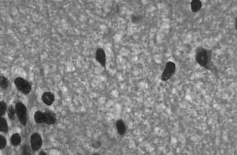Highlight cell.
<instances>
[{
    "instance_id": "6da1fadb",
    "label": "cell",
    "mask_w": 237,
    "mask_h": 155,
    "mask_svg": "<svg viewBox=\"0 0 237 155\" xmlns=\"http://www.w3.org/2000/svg\"><path fill=\"white\" fill-rule=\"evenodd\" d=\"M210 58L211 54L210 50L203 49L202 47L198 48L195 55V61L198 62V64L202 66V67L209 69Z\"/></svg>"
},
{
    "instance_id": "7a4b0ae2",
    "label": "cell",
    "mask_w": 237,
    "mask_h": 155,
    "mask_svg": "<svg viewBox=\"0 0 237 155\" xmlns=\"http://www.w3.org/2000/svg\"><path fill=\"white\" fill-rule=\"evenodd\" d=\"M14 83L16 85L18 89L24 94H28L31 91V85L30 84L28 81L22 78V77H18L15 79Z\"/></svg>"
},
{
    "instance_id": "3957f363",
    "label": "cell",
    "mask_w": 237,
    "mask_h": 155,
    "mask_svg": "<svg viewBox=\"0 0 237 155\" xmlns=\"http://www.w3.org/2000/svg\"><path fill=\"white\" fill-rule=\"evenodd\" d=\"M16 113L18 115V118L20 123L23 125H26L27 123V110L26 106L22 103H17L16 105Z\"/></svg>"
},
{
    "instance_id": "277c9868",
    "label": "cell",
    "mask_w": 237,
    "mask_h": 155,
    "mask_svg": "<svg viewBox=\"0 0 237 155\" xmlns=\"http://www.w3.org/2000/svg\"><path fill=\"white\" fill-rule=\"evenodd\" d=\"M176 70V65L172 61H169L166 63L164 71L162 73L161 79L163 81H168L175 73Z\"/></svg>"
},
{
    "instance_id": "5b68a950",
    "label": "cell",
    "mask_w": 237,
    "mask_h": 155,
    "mask_svg": "<svg viewBox=\"0 0 237 155\" xmlns=\"http://www.w3.org/2000/svg\"><path fill=\"white\" fill-rule=\"evenodd\" d=\"M31 148L33 150H38L42 145V140L41 136L38 133H34L30 138Z\"/></svg>"
},
{
    "instance_id": "8992f818",
    "label": "cell",
    "mask_w": 237,
    "mask_h": 155,
    "mask_svg": "<svg viewBox=\"0 0 237 155\" xmlns=\"http://www.w3.org/2000/svg\"><path fill=\"white\" fill-rule=\"evenodd\" d=\"M95 58L97 61L102 66H105L106 63V55L105 51L102 49H98L96 51L95 54Z\"/></svg>"
},
{
    "instance_id": "52a82bcc",
    "label": "cell",
    "mask_w": 237,
    "mask_h": 155,
    "mask_svg": "<svg viewBox=\"0 0 237 155\" xmlns=\"http://www.w3.org/2000/svg\"><path fill=\"white\" fill-rule=\"evenodd\" d=\"M42 101L47 105H50L54 101V96L50 92H45L42 96Z\"/></svg>"
},
{
    "instance_id": "ba28073f",
    "label": "cell",
    "mask_w": 237,
    "mask_h": 155,
    "mask_svg": "<svg viewBox=\"0 0 237 155\" xmlns=\"http://www.w3.org/2000/svg\"><path fill=\"white\" fill-rule=\"evenodd\" d=\"M44 114V123L52 125L56 122V116L54 113L51 112H46Z\"/></svg>"
},
{
    "instance_id": "9c48e42d",
    "label": "cell",
    "mask_w": 237,
    "mask_h": 155,
    "mask_svg": "<svg viewBox=\"0 0 237 155\" xmlns=\"http://www.w3.org/2000/svg\"><path fill=\"white\" fill-rule=\"evenodd\" d=\"M116 128L118 132L119 133L120 135H124L126 133V130H127V128H126V125L124 122L122 120H119L116 121Z\"/></svg>"
},
{
    "instance_id": "30bf717a",
    "label": "cell",
    "mask_w": 237,
    "mask_h": 155,
    "mask_svg": "<svg viewBox=\"0 0 237 155\" xmlns=\"http://www.w3.org/2000/svg\"><path fill=\"white\" fill-rule=\"evenodd\" d=\"M202 3L199 0H193L191 2V9L193 12H197L202 8Z\"/></svg>"
},
{
    "instance_id": "8fae6325",
    "label": "cell",
    "mask_w": 237,
    "mask_h": 155,
    "mask_svg": "<svg viewBox=\"0 0 237 155\" xmlns=\"http://www.w3.org/2000/svg\"><path fill=\"white\" fill-rule=\"evenodd\" d=\"M34 120L36 123H44V114L42 112L37 111L34 114Z\"/></svg>"
},
{
    "instance_id": "7c38bea8",
    "label": "cell",
    "mask_w": 237,
    "mask_h": 155,
    "mask_svg": "<svg viewBox=\"0 0 237 155\" xmlns=\"http://www.w3.org/2000/svg\"><path fill=\"white\" fill-rule=\"evenodd\" d=\"M21 142V136L19 134H14L12 137H11V143L14 146H18L20 145Z\"/></svg>"
},
{
    "instance_id": "4fadbf2b",
    "label": "cell",
    "mask_w": 237,
    "mask_h": 155,
    "mask_svg": "<svg viewBox=\"0 0 237 155\" xmlns=\"http://www.w3.org/2000/svg\"><path fill=\"white\" fill-rule=\"evenodd\" d=\"M8 130V125H7V121L4 118L2 117L0 119V132H7Z\"/></svg>"
},
{
    "instance_id": "5bb4252c",
    "label": "cell",
    "mask_w": 237,
    "mask_h": 155,
    "mask_svg": "<svg viewBox=\"0 0 237 155\" xmlns=\"http://www.w3.org/2000/svg\"><path fill=\"white\" fill-rule=\"evenodd\" d=\"M8 86V81L3 76H0V87L6 89Z\"/></svg>"
},
{
    "instance_id": "9a60e30c",
    "label": "cell",
    "mask_w": 237,
    "mask_h": 155,
    "mask_svg": "<svg viewBox=\"0 0 237 155\" xmlns=\"http://www.w3.org/2000/svg\"><path fill=\"white\" fill-rule=\"evenodd\" d=\"M15 114H16V110L13 108L12 106L9 107V108L7 109V115L10 120H13L15 117Z\"/></svg>"
},
{
    "instance_id": "2e32d148",
    "label": "cell",
    "mask_w": 237,
    "mask_h": 155,
    "mask_svg": "<svg viewBox=\"0 0 237 155\" xmlns=\"http://www.w3.org/2000/svg\"><path fill=\"white\" fill-rule=\"evenodd\" d=\"M7 106L5 102L0 101V116H3L6 112Z\"/></svg>"
},
{
    "instance_id": "e0dca14e",
    "label": "cell",
    "mask_w": 237,
    "mask_h": 155,
    "mask_svg": "<svg viewBox=\"0 0 237 155\" xmlns=\"http://www.w3.org/2000/svg\"><path fill=\"white\" fill-rule=\"evenodd\" d=\"M6 140L3 136L0 135V149H3L6 146Z\"/></svg>"
},
{
    "instance_id": "ac0fdd59",
    "label": "cell",
    "mask_w": 237,
    "mask_h": 155,
    "mask_svg": "<svg viewBox=\"0 0 237 155\" xmlns=\"http://www.w3.org/2000/svg\"><path fill=\"white\" fill-rule=\"evenodd\" d=\"M23 154L24 155H31L30 147L28 146V145H25L24 147Z\"/></svg>"
},
{
    "instance_id": "d6986e66",
    "label": "cell",
    "mask_w": 237,
    "mask_h": 155,
    "mask_svg": "<svg viewBox=\"0 0 237 155\" xmlns=\"http://www.w3.org/2000/svg\"><path fill=\"white\" fill-rule=\"evenodd\" d=\"M131 20L132 22H138L140 21V17L136 15H133L131 18Z\"/></svg>"
},
{
    "instance_id": "ffe728a7",
    "label": "cell",
    "mask_w": 237,
    "mask_h": 155,
    "mask_svg": "<svg viewBox=\"0 0 237 155\" xmlns=\"http://www.w3.org/2000/svg\"><path fill=\"white\" fill-rule=\"evenodd\" d=\"M38 155H46V154L45 153L43 152V151H42V152H40V154H39Z\"/></svg>"
},
{
    "instance_id": "44dd1931",
    "label": "cell",
    "mask_w": 237,
    "mask_h": 155,
    "mask_svg": "<svg viewBox=\"0 0 237 155\" xmlns=\"http://www.w3.org/2000/svg\"><path fill=\"white\" fill-rule=\"evenodd\" d=\"M92 155H99V154H98V153H94V154H93Z\"/></svg>"
},
{
    "instance_id": "7402d4cb",
    "label": "cell",
    "mask_w": 237,
    "mask_h": 155,
    "mask_svg": "<svg viewBox=\"0 0 237 155\" xmlns=\"http://www.w3.org/2000/svg\"><path fill=\"white\" fill-rule=\"evenodd\" d=\"M1 118H2V117H1V116H0V119H1Z\"/></svg>"
}]
</instances>
